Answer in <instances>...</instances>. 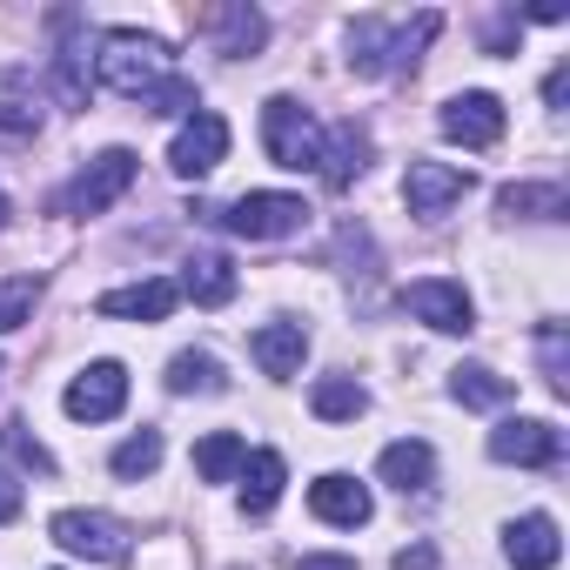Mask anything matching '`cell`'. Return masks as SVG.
Returning a JSON list of instances; mask_svg holds the SVG:
<instances>
[{
    "mask_svg": "<svg viewBox=\"0 0 570 570\" xmlns=\"http://www.w3.org/2000/svg\"><path fill=\"white\" fill-rule=\"evenodd\" d=\"M0 450H8L21 470H41V476H55V456H48L35 436H28V423H8V430H0Z\"/></svg>",
    "mask_w": 570,
    "mask_h": 570,
    "instance_id": "obj_30",
    "label": "cell"
},
{
    "mask_svg": "<svg viewBox=\"0 0 570 570\" xmlns=\"http://www.w3.org/2000/svg\"><path fill=\"white\" fill-rule=\"evenodd\" d=\"M141 108H148V115H195V81H188V75H175V81H161Z\"/></svg>",
    "mask_w": 570,
    "mask_h": 570,
    "instance_id": "obj_31",
    "label": "cell"
},
{
    "mask_svg": "<svg viewBox=\"0 0 570 570\" xmlns=\"http://www.w3.org/2000/svg\"><path fill=\"white\" fill-rule=\"evenodd\" d=\"M503 557H510L517 570H557V557H563V537H557V517H543V510H530V517H517V523L503 530Z\"/></svg>",
    "mask_w": 570,
    "mask_h": 570,
    "instance_id": "obj_14",
    "label": "cell"
},
{
    "mask_svg": "<svg viewBox=\"0 0 570 570\" xmlns=\"http://www.w3.org/2000/svg\"><path fill=\"white\" fill-rule=\"evenodd\" d=\"M282 483H289V463H282L275 450H255V456L242 463V510H248V517H268L275 497H282Z\"/></svg>",
    "mask_w": 570,
    "mask_h": 570,
    "instance_id": "obj_21",
    "label": "cell"
},
{
    "mask_svg": "<svg viewBox=\"0 0 570 570\" xmlns=\"http://www.w3.org/2000/svg\"><path fill=\"white\" fill-rule=\"evenodd\" d=\"M0 135H8V141L41 135V108H35L28 75H0Z\"/></svg>",
    "mask_w": 570,
    "mask_h": 570,
    "instance_id": "obj_23",
    "label": "cell"
},
{
    "mask_svg": "<svg viewBox=\"0 0 570 570\" xmlns=\"http://www.w3.org/2000/svg\"><path fill=\"white\" fill-rule=\"evenodd\" d=\"M168 390H175V396H215V390H222V363H215L208 350H181V356L168 363Z\"/></svg>",
    "mask_w": 570,
    "mask_h": 570,
    "instance_id": "obj_26",
    "label": "cell"
},
{
    "mask_svg": "<svg viewBox=\"0 0 570 570\" xmlns=\"http://www.w3.org/2000/svg\"><path fill=\"white\" fill-rule=\"evenodd\" d=\"M121 403H128V370L121 363H88L61 396V410L75 423H108V416H121Z\"/></svg>",
    "mask_w": 570,
    "mask_h": 570,
    "instance_id": "obj_10",
    "label": "cell"
},
{
    "mask_svg": "<svg viewBox=\"0 0 570 570\" xmlns=\"http://www.w3.org/2000/svg\"><path fill=\"white\" fill-rule=\"evenodd\" d=\"M490 456L517 463V470H557L563 463V430L543 423V416H503L490 430Z\"/></svg>",
    "mask_w": 570,
    "mask_h": 570,
    "instance_id": "obj_7",
    "label": "cell"
},
{
    "mask_svg": "<svg viewBox=\"0 0 570 570\" xmlns=\"http://www.w3.org/2000/svg\"><path fill=\"white\" fill-rule=\"evenodd\" d=\"M309 510H316L323 523L356 530V523H370V490H363L356 476H323V483L309 490Z\"/></svg>",
    "mask_w": 570,
    "mask_h": 570,
    "instance_id": "obj_19",
    "label": "cell"
},
{
    "mask_svg": "<svg viewBox=\"0 0 570 570\" xmlns=\"http://www.w3.org/2000/svg\"><path fill=\"white\" fill-rule=\"evenodd\" d=\"M443 135L463 141V148H497L503 141V101L470 88V95H450L443 101Z\"/></svg>",
    "mask_w": 570,
    "mask_h": 570,
    "instance_id": "obj_13",
    "label": "cell"
},
{
    "mask_svg": "<svg viewBox=\"0 0 570 570\" xmlns=\"http://www.w3.org/2000/svg\"><path fill=\"white\" fill-rule=\"evenodd\" d=\"M403 309H410L416 323L443 330V336H470V330H476V309H470V296H463V282H450V275L403 282Z\"/></svg>",
    "mask_w": 570,
    "mask_h": 570,
    "instance_id": "obj_8",
    "label": "cell"
},
{
    "mask_svg": "<svg viewBox=\"0 0 570 570\" xmlns=\"http://www.w3.org/2000/svg\"><path fill=\"white\" fill-rule=\"evenodd\" d=\"M181 303V289L168 275H148V282H128V289H108L95 296V316H115V323H168Z\"/></svg>",
    "mask_w": 570,
    "mask_h": 570,
    "instance_id": "obj_12",
    "label": "cell"
},
{
    "mask_svg": "<svg viewBox=\"0 0 570 570\" xmlns=\"http://www.w3.org/2000/svg\"><path fill=\"white\" fill-rule=\"evenodd\" d=\"M296 570H356V557H296Z\"/></svg>",
    "mask_w": 570,
    "mask_h": 570,
    "instance_id": "obj_36",
    "label": "cell"
},
{
    "mask_svg": "<svg viewBox=\"0 0 570 570\" xmlns=\"http://www.w3.org/2000/svg\"><path fill=\"white\" fill-rule=\"evenodd\" d=\"M108 463H115V476L141 483V476H155V470H161V436H155V430H141V436H128Z\"/></svg>",
    "mask_w": 570,
    "mask_h": 570,
    "instance_id": "obj_28",
    "label": "cell"
},
{
    "mask_svg": "<svg viewBox=\"0 0 570 570\" xmlns=\"http://www.w3.org/2000/svg\"><path fill=\"white\" fill-rule=\"evenodd\" d=\"M309 410H316L323 423H356V416L370 410V390H363L356 376H323V383L309 390Z\"/></svg>",
    "mask_w": 570,
    "mask_h": 570,
    "instance_id": "obj_24",
    "label": "cell"
},
{
    "mask_svg": "<svg viewBox=\"0 0 570 570\" xmlns=\"http://www.w3.org/2000/svg\"><path fill=\"white\" fill-rule=\"evenodd\" d=\"M497 208H503V215H543V222H557L570 202H563V188H557V181H517V188H503V195H497Z\"/></svg>",
    "mask_w": 570,
    "mask_h": 570,
    "instance_id": "obj_27",
    "label": "cell"
},
{
    "mask_svg": "<svg viewBox=\"0 0 570 570\" xmlns=\"http://www.w3.org/2000/svg\"><path fill=\"white\" fill-rule=\"evenodd\" d=\"M376 476H383L390 490H403V497H423V490L436 483V450H430L423 436H403V443H390V450L376 456Z\"/></svg>",
    "mask_w": 570,
    "mask_h": 570,
    "instance_id": "obj_16",
    "label": "cell"
},
{
    "mask_svg": "<svg viewBox=\"0 0 570 570\" xmlns=\"http://www.w3.org/2000/svg\"><path fill=\"white\" fill-rule=\"evenodd\" d=\"M248 350H255L262 376H296L303 356H309V330H303V323H262V330L248 336Z\"/></svg>",
    "mask_w": 570,
    "mask_h": 570,
    "instance_id": "obj_17",
    "label": "cell"
},
{
    "mask_svg": "<svg viewBox=\"0 0 570 570\" xmlns=\"http://www.w3.org/2000/svg\"><path fill=\"white\" fill-rule=\"evenodd\" d=\"M436 35H443V14H416L410 28H390V21L370 14V21L350 28V68L356 75H410Z\"/></svg>",
    "mask_w": 570,
    "mask_h": 570,
    "instance_id": "obj_2",
    "label": "cell"
},
{
    "mask_svg": "<svg viewBox=\"0 0 570 570\" xmlns=\"http://www.w3.org/2000/svg\"><path fill=\"white\" fill-rule=\"evenodd\" d=\"M101 81L128 101H148L161 81H175V48L155 41V35H135V28H108L101 35V55H95Z\"/></svg>",
    "mask_w": 570,
    "mask_h": 570,
    "instance_id": "obj_1",
    "label": "cell"
},
{
    "mask_svg": "<svg viewBox=\"0 0 570 570\" xmlns=\"http://www.w3.org/2000/svg\"><path fill=\"white\" fill-rule=\"evenodd\" d=\"M128 188H135V155H128V148H108V155H95V161L55 195V208H61V215H101V208H115Z\"/></svg>",
    "mask_w": 570,
    "mask_h": 570,
    "instance_id": "obj_5",
    "label": "cell"
},
{
    "mask_svg": "<svg viewBox=\"0 0 570 570\" xmlns=\"http://www.w3.org/2000/svg\"><path fill=\"white\" fill-rule=\"evenodd\" d=\"M316 168H323V181H330L336 195H343V188H356V175L370 168V135H363L356 121H336V128H330V141H323V161H316Z\"/></svg>",
    "mask_w": 570,
    "mask_h": 570,
    "instance_id": "obj_18",
    "label": "cell"
},
{
    "mask_svg": "<svg viewBox=\"0 0 570 570\" xmlns=\"http://www.w3.org/2000/svg\"><path fill=\"white\" fill-rule=\"evenodd\" d=\"M222 155H228V121H222L215 108H195V115L181 121L175 148H168V168H175V175H188V181H202V175H215V168H222Z\"/></svg>",
    "mask_w": 570,
    "mask_h": 570,
    "instance_id": "obj_9",
    "label": "cell"
},
{
    "mask_svg": "<svg viewBox=\"0 0 570 570\" xmlns=\"http://www.w3.org/2000/svg\"><path fill=\"white\" fill-rule=\"evenodd\" d=\"M262 148L275 168H316L323 161V135H316V115L296 101V95H268L262 101Z\"/></svg>",
    "mask_w": 570,
    "mask_h": 570,
    "instance_id": "obj_4",
    "label": "cell"
},
{
    "mask_svg": "<svg viewBox=\"0 0 570 570\" xmlns=\"http://www.w3.org/2000/svg\"><path fill=\"white\" fill-rule=\"evenodd\" d=\"M175 289H181L188 303H202V309H222V303L235 296V262H228V255H195Z\"/></svg>",
    "mask_w": 570,
    "mask_h": 570,
    "instance_id": "obj_20",
    "label": "cell"
},
{
    "mask_svg": "<svg viewBox=\"0 0 570 570\" xmlns=\"http://www.w3.org/2000/svg\"><path fill=\"white\" fill-rule=\"evenodd\" d=\"M195 28H202V35H215V55H228V61L255 55V48H262V35H268V21H262L255 8H202V14H195Z\"/></svg>",
    "mask_w": 570,
    "mask_h": 570,
    "instance_id": "obj_15",
    "label": "cell"
},
{
    "mask_svg": "<svg viewBox=\"0 0 570 570\" xmlns=\"http://www.w3.org/2000/svg\"><path fill=\"white\" fill-rule=\"evenodd\" d=\"M543 101H550V108H563V101H570V68H550V81H543Z\"/></svg>",
    "mask_w": 570,
    "mask_h": 570,
    "instance_id": "obj_35",
    "label": "cell"
},
{
    "mask_svg": "<svg viewBox=\"0 0 570 570\" xmlns=\"http://www.w3.org/2000/svg\"><path fill=\"white\" fill-rule=\"evenodd\" d=\"M242 463H248V443H242L235 430H208V436L195 443V476H202V483H228Z\"/></svg>",
    "mask_w": 570,
    "mask_h": 570,
    "instance_id": "obj_25",
    "label": "cell"
},
{
    "mask_svg": "<svg viewBox=\"0 0 570 570\" xmlns=\"http://www.w3.org/2000/svg\"><path fill=\"white\" fill-rule=\"evenodd\" d=\"M35 303H41V282H35V275L0 282V336H8V330H21V323L35 316Z\"/></svg>",
    "mask_w": 570,
    "mask_h": 570,
    "instance_id": "obj_29",
    "label": "cell"
},
{
    "mask_svg": "<svg viewBox=\"0 0 570 570\" xmlns=\"http://www.w3.org/2000/svg\"><path fill=\"white\" fill-rule=\"evenodd\" d=\"M0 228H8V195H0Z\"/></svg>",
    "mask_w": 570,
    "mask_h": 570,
    "instance_id": "obj_37",
    "label": "cell"
},
{
    "mask_svg": "<svg viewBox=\"0 0 570 570\" xmlns=\"http://www.w3.org/2000/svg\"><path fill=\"white\" fill-rule=\"evenodd\" d=\"M21 517V483H14V470H0V523H14Z\"/></svg>",
    "mask_w": 570,
    "mask_h": 570,
    "instance_id": "obj_33",
    "label": "cell"
},
{
    "mask_svg": "<svg viewBox=\"0 0 570 570\" xmlns=\"http://www.w3.org/2000/svg\"><path fill=\"white\" fill-rule=\"evenodd\" d=\"M463 195H470V175L450 168V161H410V175H403V202H410V215H423V222L450 215Z\"/></svg>",
    "mask_w": 570,
    "mask_h": 570,
    "instance_id": "obj_11",
    "label": "cell"
},
{
    "mask_svg": "<svg viewBox=\"0 0 570 570\" xmlns=\"http://www.w3.org/2000/svg\"><path fill=\"white\" fill-rule=\"evenodd\" d=\"M48 530H55L61 550H75V557H88V563H108V570L128 563V523L108 517V510H61Z\"/></svg>",
    "mask_w": 570,
    "mask_h": 570,
    "instance_id": "obj_6",
    "label": "cell"
},
{
    "mask_svg": "<svg viewBox=\"0 0 570 570\" xmlns=\"http://www.w3.org/2000/svg\"><path fill=\"white\" fill-rule=\"evenodd\" d=\"M537 350H543V383H550V390L563 396V390H570V363H563V330H557V323H543Z\"/></svg>",
    "mask_w": 570,
    "mask_h": 570,
    "instance_id": "obj_32",
    "label": "cell"
},
{
    "mask_svg": "<svg viewBox=\"0 0 570 570\" xmlns=\"http://www.w3.org/2000/svg\"><path fill=\"white\" fill-rule=\"evenodd\" d=\"M510 376H497V370H483V363H463V370H450V396L463 403V410H503L510 403Z\"/></svg>",
    "mask_w": 570,
    "mask_h": 570,
    "instance_id": "obj_22",
    "label": "cell"
},
{
    "mask_svg": "<svg viewBox=\"0 0 570 570\" xmlns=\"http://www.w3.org/2000/svg\"><path fill=\"white\" fill-rule=\"evenodd\" d=\"M202 222H215V228H228V235H242V242H275V235H296L303 222H309V202L303 195H282V188H262V195H242V202H228V208H195Z\"/></svg>",
    "mask_w": 570,
    "mask_h": 570,
    "instance_id": "obj_3",
    "label": "cell"
},
{
    "mask_svg": "<svg viewBox=\"0 0 570 570\" xmlns=\"http://www.w3.org/2000/svg\"><path fill=\"white\" fill-rule=\"evenodd\" d=\"M396 570H436V543H410V550H396Z\"/></svg>",
    "mask_w": 570,
    "mask_h": 570,
    "instance_id": "obj_34",
    "label": "cell"
}]
</instances>
